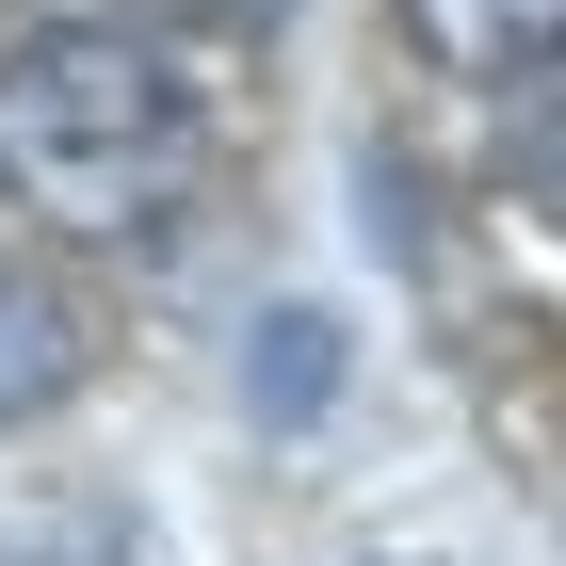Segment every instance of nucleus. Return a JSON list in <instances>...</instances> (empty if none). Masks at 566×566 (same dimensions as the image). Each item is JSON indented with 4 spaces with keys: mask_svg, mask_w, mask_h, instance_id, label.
Wrapping results in <instances>:
<instances>
[{
    "mask_svg": "<svg viewBox=\"0 0 566 566\" xmlns=\"http://www.w3.org/2000/svg\"><path fill=\"white\" fill-rule=\"evenodd\" d=\"M324 373H340V340H324V307H275V356H260V405L292 421V405H324Z\"/></svg>",
    "mask_w": 566,
    "mask_h": 566,
    "instance_id": "nucleus-5",
    "label": "nucleus"
},
{
    "mask_svg": "<svg viewBox=\"0 0 566 566\" xmlns=\"http://www.w3.org/2000/svg\"><path fill=\"white\" fill-rule=\"evenodd\" d=\"M178 163H195V97L146 33L65 17V33H33L0 65V178L49 227H146L178 195Z\"/></svg>",
    "mask_w": 566,
    "mask_h": 566,
    "instance_id": "nucleus-1",
    "label": "nucleus"
},
{
    "mask_svg": "<svg viewBox=\"0 0 566 566\" xmlns=\"http://www.w3.org/2000/svg\"><path fill=\"white\" fill-rule=\"evenodd\" d=\"M518 211H534V227H566V82H534V97H518Z\"/></svg>",
    "mask_w": 566,
    "mask_h": 566,
    "instance_id": "nucleus-4",
    "label": "nucleus"
},
{
    "mask_svg": "<svg viewBox=\"0 0 566 566\" xmlns=\"http://www.w3.org/2000/svg\"><path fill=\"white\" fill-rule=\"evenodd\" d=\"M65 389H82V307L0 260V421H49Z\"/></svg>",
    "mask_w": 566,
    "mask_h": 566,
    "instance_id": "nucleus-3",
    "label": "nucleus"
},
{
    "mask_svg": "<svg viewBox=\"0 0 566 566\" xmlns=\"http://www.w3.org/2000/svg\"><path fill=\"white\" fill-rule=\"evenodd\" d=\"M405 49L437 82H566V0H405Z\"/></svg>",
    "mask_w": 566,
    "mask_h": 566,
    "instance_id": "nucleus-2",
    "label": "nucleus"
},
{
    "mask_svg": "<svg viewBox=\"0 0 566 566\" xmlns=\"http://www.w3.org/2000/svg\"><path fill=\"white\" fill-rule=\"evenodd\" d=\"M178 17H275V0H178Z\"/></svg>",
    "mask_w": 566,
    "mask_h": 566,
    "instance_id": "nucleus-6",
    "label": "nucleus"
}]
</instances>
